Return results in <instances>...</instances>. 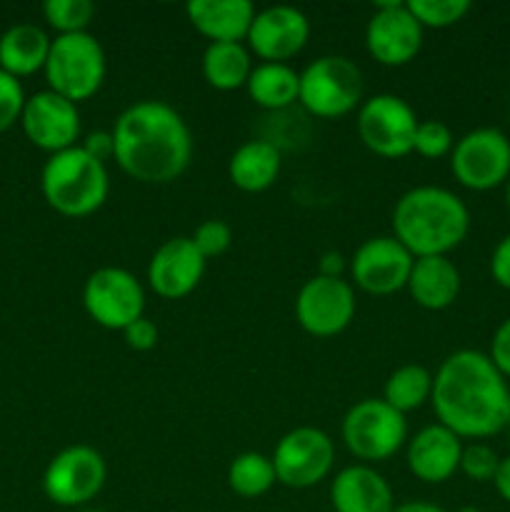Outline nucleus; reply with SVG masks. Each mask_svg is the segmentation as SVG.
I'll use <instances>...</instances> for the list:
<instances>
[{"mask_svg":"<svg viewBox=\"0 0 510 512\" xmlns=\"http://www.w3.org/2000/svg\"><path fill=\"white\" fill-rule=\"evenodd\" d=\"M430 405L438 423L458 438L485 440L508 428L510 385L488 353L463 348L435 370Z\"/></svg>","mask_w":510,"mask_h":512,"instance_id":"1","label":"nucleus"},{"mask_svg":"<svg viewBox=\"0 0 510 512\" xmlns=\"http://www.w3.org/2000/svg\"><path fill=\"white\" fill-rule=\"evenodd\" d=\"M113 158L125 175L145 185H168L193 160V135L173 105L138 100L113 125Z\"/></svg>","mask_w":510,"mask_h":512,"instance_id":"2","label":"nucleus"},{"mask_svg":"<svg viewBox=\"0 0 510 512\" xmlns=\"http://www.w3.org/2000/svg\"><path fill=\"white\" fill-rule=\"evenodd\" d=\"M470 230V210L458 193L440 185H418L395 200L393 238L413 258L450 255Z\"/></svg>","mask_w":510,"mask_h":512,"instance_id":"3","label":"nucleus"},{"mask_svg":"<svg viewBox=\"0 0 510 512\" xmlns=\"http://www.w3.org/2000/svg\"><path fill=\"white\" fill-rule=\"evenodd\" d=\"M43 198L65 218H85L103 208L110 193L108 165L90 155L83 145L53 153L40 173Z\"/></svg>","mask_w":510,"mask_h":512,"instance_id":"4","label":"nucleus"},{"mask_svg":"<svg viewBox=\"0 0 510 512\" xmlns=\"http://www.w3.org/2000/svg\"><path fill=\"white\" fill-rule=\"evenodd\" d=\"M43 73L48 90L75 105L83 103L98 93L108 73L103 45L90 33L55 35Z\"/></svg>","mask_w":510,"mask_h":512,"instance_id":"5","label":"nucleus"},{"mask_svg":"<svg viewBox=\"0 0 510 512\" xmlns=\"http://www.w3.org/2000/svg\"><path fill=\"white\" fill-rule=\"evenodd\" d=\"M340 435L348 453L363 465L385 463L408 443V420L383 398H363L343 415Z\"/></svg>","mask_w":510,"mask_h":512,"instance_id":"6","label":"nucleus"},{"mask_svg":"<svg viewBox=\"0 0 510 512\" xmlns=\"http://www.w3.org/2000/svg\"><path fill=\"white\" fill-rule=\"evenodd\" d=\"M298 103L315 118H343L363 103V73L345 55H320L300 70Z\"/></svg>","mask_w":510,"mask_h":512,"instance_id":"7","label":"nucleus"},{"mask_svg":"<svg viewBox=\"0 0 510 512\" xmlns=\"http://www.w3.org/2000/svg\"><path fill=\"white\" fill-rule=\"evenodd\" d=\"M450 173L463 188L488 193L510 180V138L500 128H475L455 138Z\"/></svg>","mask_w":510,"mask_h":512,"instance_id":"8","label":"nucleus"},{"mask_svg":"<svg viewBox=\"0 0 510 512\" xmlns=\"http://www.w3.org/2000/svg\"><path fill=\"white\" fill-rule=\"evenodd\" d=\"M355 128L370 153L388 160L405 158L413 153L418 115L400 95L378 93L360 103Z\"/></svg>","mask_w":510,"mask_h":512,"instance_id":"9","label":"nucleus"},{"mask_svg":"<svg viewBox=\"0 0 510 512\" xmlns=\"http://www.w3.org/2000/svg\"><path fill=\"white\" fill-rule=\"evenodd\" d=\"M108 480L105 458L90 445H70L53 455L43 473V493L60 508H85Z\"/></svg>","mask_w":510,"mask_h":512,"instance_id":"10","label":"nucleus"},{"mask_svg":"<svg viewBox=\"0 0 510 512\" xmlns=\"http://www.w3.org/2000/svg\"><path fill=\"white\" fill-rule=\"evenodd\" d=\"M270 460L280 485L290 490H308L323 483L333 470L335 443L325 430L300 425L278 440Z\"/></svg>","mask_w":510,"mask_h":512,"instance_id":"11","label":"nucleus"},{"mask_svg":"<svg viewBox=\"0 0 510 512\" xmlns=\"http://www.w3.org/2000/svg\"><path fill=\"white\" fill-rule=\"evenodd\" d=\"M83 308L95 325L123 333L130 323L143 318V283L130 270L105 265V268L93 270L85 280Z\"/></svg>","mask_w":510,"mask_h":512,"instance_id":"12","label":"nucleus"},{"mask_svg":"<svg viewBox=\"0 0 510 512\" xmlns=\"http://www.w3.org/2000/svg\"><path fill=\"white\" fill-rule=\"evenodd\" d=\"M355 288L345 278H315L305 280L295 295V318L300 328L313 338H335L343 333L355 318Z\"/></svg>","mask_w":510,"mask_h":512,"instance_id":"13","label":"nucleus"},{"mask_svg":"<svg viewBox=\"0 0 510 512\" xmlns=\"http://www.w3.org/2000/svg\"><path fill=\"white\" fill-rule=\"evenodd\" d=\"M415 258L393 235L363 240L350 258L348 270L355 288L368 295H393L405 290Z\"/></svg>","mask_w":510,"mask_h":512,"instance_id":"14","label":"nucleus"},{"mask_svg":"<svg viewBox=\"0 0 510 512\" xmlns=\"http://www.w3.org/2000/svg\"><path fill=\"white\" fill-rule=\"evenodd\" d=\"M423 25L405 3H380L365 25V48L370 58L388 68H400L418 58L423 48Z\"/></svg>","mask_w":510,"mask_h":512,"instance_id":"15","label":"nucleus"},{"mask_svg":"<svg viewBox=\"0 0 510 512\" xmlns=\"http://www.w3.org/2000/svg\"><path fill=\"white\" fill-rule=\"evenodd\" d=\"M20 125L25 138L50 155L73 148L80 138L78 105L48 88L25 98Z\"/></svg>","mask_w":510,"mask_h":512,"instance_id":"16","label":"nucleus"},{"mask_svg":"<svg viewBox=\"0 0 510 512\" xmlns=\"http://www.w3.org/2000/svg\"><path fill=\"white\" fill-rule=\"evenodd\" d=\"M308 38V15L295 5L280 3L255 13L245 45L263 63H288L308 45Z\"/></svg>","mask_w":510,"mask_h":512,"instance_id":"17","label":"nucleus"},{"mask_svg":"<svg viewBox=\"0 0 510 512\" xmlns=\"http://www.w3.org/2000/svg\"><path fill=\"white\" fill-rule=\"evenodd\" d=\"M208 260L185 235L170 238L155 248L148 263V285L158 298L180 300L193 293L205 275Z\"/></svg>","mask_w":510,"mask_h":512,"instance_id":"18","label":"nucleus"},{"mask_svg":"<svg viewBox=\"0 0 510 512\" xmlns=\"http://www.w3.org/2000/svg\"><path fill=\"white\" fill-rule=\"evenodd\" d=\"M463 448V438H458L445 425H425L405 443V463L420 483H448L455 473H460Z\"/></svg>","mask_w":510,"mask_h":512,"instance_id":"19","label":"nucleus"},{"mask_svg":"<svg viewBox=\"0 0 510 512\" xmlns=\"http://www.w3.org/2000/svg\"><path fill=\"white\" fill-rule=\"evenodd\" d=\"M330 505L335 512H393L398 503L390 483L373 465L355 463L330 483Z\"/></svg>","mask_w":510,"mask_h":512,"instance_id":"20","label":"nucleus"},{"mask_svg":"<svg viewBox=\"0 0 510 512\" xmlns=\"http://www.w3.org/2000/svg\"><path fill=\"white\" fill-rule=\"evenodd\" d=\"M255 13L250 0H190L185 5L190 25L210 43H243Z\"/></svg>","mask_w":510,"mask_h":512,"instance_id":"21","label":"nucleus"},{"mask_svg":"<svg viewBox=\"0 0 510 512\" xmlns=\"http://www.w3.org/2000/svg\"><path fill=\"white\" fill-rule=\"evenodd\" d=\"M463 278L460 270L448 255H430V258H415L413 270L405 290L415 305L425 310H445L458 300Z\"/></svg>","mask_w":510,"mask_h":512,"instance_id":"22","label":"nucleus"},{"mask_svg":"<svg viewBox=\"0 0 510 512\" xmlns=\"http://www.w3.org/2000/svg\"><path fill=\"white\" fill-rule=\"evenodd\" d=\"M280 150L270 140H248L228 160V178L243 193H265L280 175Z\"/></svg>","mask_w":510,"mask_h":512,"instance_id":"23","label":"nucleus"},{"mask_svg":"<svg viewBox=\"0 0 510 512\" xmlns=\"http://www.w3.org/2000/svg\"><path fill=\"white\" fill-rule=\"evenodd\" d=\"M50 38L40 25L15 23L0 35V70L25 78L45 68L50 53Z\"/></svg>","mask_w":510,"mask_h":512,"instance_id":"24","label":"nucleus"},{"mask_svg":"<svg viewBox=\"0 0 510 512\" xmlns=\"http://www.w3.org/2000/svg\"><path fill=\"white\" fill-rule=\"evenodd\" d=\"M203 78L210 88L223 90H240L248 85L250 73H253V58L245 43H208L203 50Z\"/></svg>","mask_w":510,"mask_h":512,"instance_id":"25","label":"nucleus"},{"mask_svg":"<svg viewBox=\"0 0 510 512\" xmlns=\"http://www.w3.org/2000/svg\"><path fill=\"white\" fill-rule=\"evenodd\" d=\"M245 90L258 108L285 110L298 103L300 73L290 63H258Z\"/></svg>","mask_w":510,"mask_h":512,"instance_id":"26","label":"nucleus"},{"mask_svg":"<svg viewBox=\"0 0 510 512\" xmlns=\"http://www.w3.org/2000/svg\"><path fill=\"white\" fill-rule=\"evenodd\" d=\"M430 395H433V373L418 363L395 368L383 385V400L403 415L430 403Z\"/></svg>","mask_w":510,"mask_h":512,"instance_id":"27","label":"nucleus"},{"mask_svg":"<svg viewBox=\"0 0 510 512\" xmlns=\"http://www.w3.org/2000/svg\"><path fill=\"white\" fill-rule=\"evenodd\" d=\"M228 488L245 500H255L268 493L278 478H275L273 460L263 453H240L228 465Z\"/></svg>","mask_w":510,"mask_h":512,"instance_id":"28","label":"nucleus"},{"mask_svg":"<svg viewBox=\"0 0 510 512\" xmlns=\"http://www.w3.org/2000/svg\"><path fill=\"white\" fill-rule=\"evenodd\" d=\"M43 15L50 28L58 30V35L88 33L95 5L90 0H45Z\"/></svg>","mask_w":510,"mask_h":512,"instance_id":"29","label":"nucleus"},{"mask_svg":"<svg viewBox=\"0 0 510 512\" xmlns=\"http://www.w3.org/2000/svg\"><path fill=\"white\" fill-rule=\"evenodd\" d=\"M420 25L433 30L450 28L470 13V0H408L405 3Z\"/></svg>","mask_w":510,"mask_h":512,"instance_id":"30","label":"nucleus"},{"mask_svg":"<svg viewBox=\"0 0 510 512\" xmlns=\"http://www.w3.org/2000/svg\"><path fill=\"white\" fill-rule=\"evenodd\" d=\"M455 145L453 130L448 128V123L443 120H418V128H415L413 138V153H418L420 158L438 160L450 155Z\"/></svg>","mask_w":510,"mask_h":512,"instance_id":"31","label":"nucleus"},{"mask_svg":"<svg viewBox=\"0 0 510 512\" xmlns=\"http://www.w3.org/2000/svg\"><path fill=\"white\" fill-rule=\"evenodd\" d=\"M500 455L490 448L483 440H473L463 448V458H460V473L473 483H493L495 473H498Z\"/></svg>","mask_w":510,"mask_h":512,"instance_id":"32","label":"nucleus"},{"mask_svg":"<svg viewBox=\"0 0 510 512\" xmlns=\"http://www.w3.org/2000/svg\"><path fill=\"white\" fill-rule=\"evenodd\" d=\"M190 240H193L195 248L200 250V255H203L205 260L218 258V255H223L225 250L230 248V243H233V228H230L225 220L210 218L203 220V223L195 228Z\"/></svg>","mask_w":510,"mask_h":512,"instance_id":"33","label":"nucleus"},{"mask_svg":"<svg viewBox=\"0 0 510 512\" xmlns=\"http://www.w3.org/2000/svg\"><path fill=\"white\" fill-rule=\"evenodd\" d=\"M25 90L15 75L0 70V133L15 125L23 115Z\"/></svg>","mask_w":510,"mask_h":512,"instance_id":"34","label":"nucleus"},{"mask_svg":"<svg viewBox=\"0 0 510 512\" xmlns=\"http://www.w3.org/2000/svg\"><path fill=\"white\" fill-rule=\"evenodd\" d=\"M158 335H160L158 325H155L153 320L145 318V315L123 330L125 345H128L130 350H138V353H148V350H153L155 345H158Z\"/></svg>","mask_w":510,"mask_h":512,"instance_id":"35","label":"nucleus"},{"mask_svg":"<svg viewBox=\"0 0 510 512\" xmlns=\"http://www.w3.org/2000/svg\"><path fill=\"white\" fill-rule=\"evenodd\" d=\"M488 358L493 360L495 368L503 373V378L510 380V318H505L503 323L495 328L493 338H490Z\"/></svg>","mask_w":510,"mask_h":512,"instance_id":"36","label":"nucleus"},{"mask_svg":"<svg viewBox=\"0 0 510 512\" xmlns=\"http://www.w3.org/2000/svg\"><path fill=\"white\" fill-rule=\"evenodd\" d=\"M490 278L503 290H510V233L503 235L490 253Z\"/></svg>","mask_w":510,"mask_h":512,"instance_id":"37","label":"nucleus"},{"mask_svg":"<svg viewBox=\"0 0 510 512\" xmlns=\"http://www.w3.org/2000/svg\"><path fill=\"white\" fill-rule=\"evenodd\" d=\"M80 145H83L90 155H95L98 160H103V163L108 158H113V133L95 130V133L85 135V140Z\"/></svg>","mask_w":510,"mask_h":512,"instance_id":"38","label":"nucleus"},{"mask_svg":"<svg viewBox=\"0 0 510 512\" xmlns=\"http://www.w3.org/2000/svg\"><path fill=\"white\" fill-rule=\"evenodd\" d=\"M345 268H348V263H345L343 255H340L338 250H328V253H323V258H320L318 275H325V278H343Z\"/></svg>","mask_w":510,"mask_h":512,"instance_id":"39","label":"nucleus"},{"mask_svg":"<svg viewBox=\"0 0 510 512\" xmlns=\"http://www.w3.org/2000/svg\"><path fill=\"white\" fill-rule=\"evenodd\" d=\"M493 485H495V493H498L500 498L510 505V455L500 458L498 473H495Z\"/></svg>","mask_w":510,"mask_h":512,"instance_id":"40","label":"nucleus"},{"mask_svg":"<svg viewBox=\"0 0 510 512\" xmlns=\"http://www.w3.org/2000/svg\"><path fill=\"white\" fill-rule=\"evenodd\" d=\"M393 512H448L440 505L428 503V500H408V503H400L395 505Z\"/></svg>","mask_w":510,"mask_h":512,"instance_id":"41","label":"nucleus"},{"mask_svg":"<svg viewBox=\"0 0 510 512\" xmlns=\"http://www.w3.org/2000/svg\"><path fill=\"white\" fill-rule=\"evenodd\" d=\"M455 512H483L480 508H475V505H463V508L460 510H455Z\"/></svg>","mask_w":510,"mask_h":512,"instance_id":"42","label":"nucleus"},{"mask_svg":"<svg viewBox=\"0 0 510 512\" xmlns=\"http://www.w3.org/2000/svg\"><path fill=\"white\" fill-rule=\"evenodd\" d=\"M505 205H508V213H510V180L505 183Z\"/></svg>","mask_w":510,"mask_h":512,"instance_id":"43","label":"nucleus"},{"mask_svg":"<svg viewBox=\"0 0 510 512\" xmlns=\"http://www.w3.org/2000/svg\"><path fill=\"white\" fill-rule=\"evenodd\" d=\"M80 512H100V510H88V508H85V510H80Z\"/></svg>","mask_w":510,"mask_h":512,"instance_id":"44","label":"nucleus"},{"mask_svg":"<svg viewBox=\"0 0 510 512\" xmlns=\"http://www.w3.org/2000/svg\"><path fill=\"white\" fill-rule=\"evenodd\" d=\"M505 430H508V435H510V420H508V428H505Z\"/></svg>","mask_w":510,"mask_h":512,"instance_id":"45","label":"nucleus"}]
</instances>
